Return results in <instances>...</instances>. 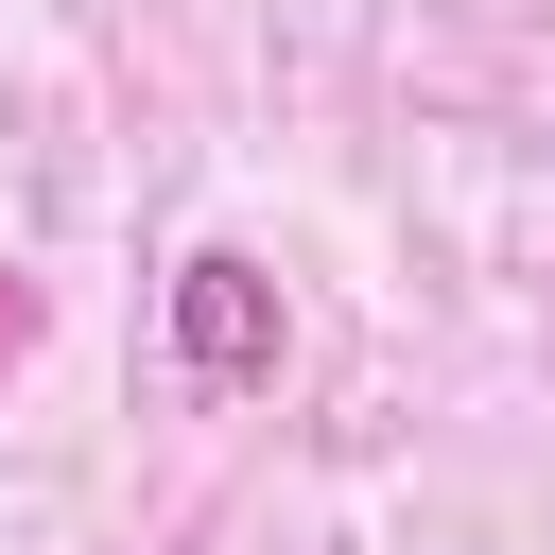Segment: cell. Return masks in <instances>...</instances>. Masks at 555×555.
Instances as JSON below:
<instances>
[{"label": "cell", "mask_w": 555, "mask_h": 555, "mask_svg": "<svg viewBox=\"0 0 555 555\" xmlns=\"http://www.w3.org/2000/svg\"><path fill=\"white\" fill-rule=\"evenodd\" d=\"M173 364H191L208 399H243V382L278 364V278H260V260H225V243H208V260H173Z\"/></svg>", "instance_id": "6da1fadb"}]
</instances>
